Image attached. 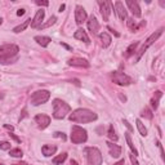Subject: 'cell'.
Masks as SVG:
<instances>
[{
  "mask_svg": "<svg viewBox=\"0 0 165 165\" xmlns=\"http://www.w3.org/2000/svg\"><path fill=\"white\" fill-rule=\"evenodd\" d=\"M97 114L88 108H78L68 115V120L76 124H88L97 120Z\"/></svg>",
  "mask_w": 165,
  "mask_h": 165,
  "instance_id": "6da1fadb",
  "label": "cell"
},
{
  "mask_svg": "<svg viewBox=\"0 0 165 165\" xmlns=\"http://www.w3.org/2000/svg\"><path fill=\"white\" fill-rule=\"evenodd\" d=\"M70 111H71L70 105L62 99L56 98L53 101V117L54 119H64L70 114Z\"/></svg>",
  "mask_w": 165,
  "mask_h": 165,
  "instance_id": "7a4b0ae2",
  "label": "cell"
},
{
  "mask_svg": "<svg viewBox=\"0 0 165 165\" xmlns=\"http://www.w3.org/2000/svg\"><path fill=\"white\" fill-rule=\"evenodd\" d=\"M84 155L86 157L88 165H102V163H103L102 154L97 147H85Z\"/></svg>",
  "mask_w": 165,
  "mask_h": 165,
  "instance_id": "3957f363",
  "label": "cell"
},
{
  "mask_svg": "<svg viewBox=\"0 0 165 165\" xmlns=\"http://www.w3.org/2000/svg\"><path fill=\"white\" fill-rule=\"evenodd\" d=\"M71 142L75 145H80V143H85L88 139V133L84 128H81L79 125H74L71 128V135H70Z\"/></svg>",
  "mask_w": 165,
  "mask_h": 165,
  "instance_id": "277c9868",
  "label": "cell"
},
{
  "mask_svg": "<svg viewBox=\"0 0 165 165\" xmlns=\"http://www.w3.org/2000/svg\"><path fill=\"white\" fill-rule=\"evenodd\" d=\"M163 31H164V28L161 27L160 30H157V31H155L154 34H151V35H150V38H148V39H147V40L145 41V44L142 45V48H141V49L137 52V57H135V61L138 62V61L141 60V57H142V56L145 54V53H146V50L148 49L150 46H151L152 44H154L155 41H156V40H157V39H159V38H160L161 35H163Z\"/></svg>",
  "mask_w": 165,
  "mask_h": 165,
  "instance_id": "5b68a950",
  "label": "cell"
},
{
  "mask_svg": "<svg viewBox=\"0 0 165 165\" xmlns=\"http://www.w3.org/2000/svg\"><path fill=\"white\" fill-rule=\"evenodd\" d=\"M50 98V93L45 89L36 90L35 93L31 94V105L34 106H39V105H44L49 101Z\"/></svg>",
  "mask_w": 165,
  "mask_h": 165,
  "instance_id": "8992f818",
  "label": "cell"
},
{
  "mask_svg": "<svg viewBox=\"0 0 165 165\" xmlns=\"http://www.w3.org/2000/svg\"><path fill=\"white\" fill-rule=\"evenodd\" d=\"M20 48L14 44H4L0 45V58H12L18 54Z\"/></svg>",
  "mask_w": 165,
  "mask_h": 165,
  "instance_id": "52a82bcc",
  "label": "cell"
},
{
  "mask_svg": "<svg viewBox=\"0 0 165 165\" xmlns=\"http://www.w3.org/2000/svg\"><path fill=\"white\" fill-rule=\"evenodd\" d=\"M112 80H114V82H116L117 85H123V86L130 85L133 82V79L130 78V76H128L127 74H124L121 71H115L112 74Z\"/></svg>",
  "mask_w": 165,
  "mask_h": 165,
  "instance_id": "ba28073f",
  "label": "cell"
},
{
  "mask_svg": "<svg viewBox=\"0 0 165 165\" xmlns=\"http://www.w3.org/2000/svg\"><path fill=\"white\" fill-rule=\"evenodd\" d=\"M34 120H35V124L38 125L39 129H45V128H48L49 127V124H50V117L48 115H45V114H39L34 117Z\"/></svg>",
  "mask_w": 165,
  "mask_h": 165,
  "instance_id": "9c48e42d",
  "label": "cell"
},
{
  "mask_svg": "<svg viewBox=\"0 0 165 165\" xmlns=\"http://www.w3.org/2000/svg\"><path fill=\"white\" fill-rule=\"evenodd\" d=\"M98 5H99V8H101V14L103 17V21L107 22L108 18H110V13H111V8H112V3H111V2H102V0H99Z\"/></svg>",
  "mask_w": 165,
  "mask_h": 165,
  "instance_id": "30bf717a",
  "label": "cell"
},
{
  "mask_svg": "<svg viewBox=\"0 0 165 165\" xmlns=\"http://www.w3.org/2000/svg\"><path fill=\"white\" fill-rule=\"evenodd\" d=\"M86 18H88V16H86V10L84 9V7L76 5V8H75V21H76V23L80 26L86 21Z\"/></svg>",
  "mask_w": 165,
  "mask_h": 165,
  "instance_id": "8fae6325",
  "label": "cell"
},
{
  "mask_svg": "<svg viewBox=\"0 0 165 165\" xmlns=\"http://www.w3.org/2000/svg\"><path fill=\"white\" fill-rule=\"evenodd\" d=\"M67 64L68 66H74V67H85V68H88L90 66V63L86 60H84V58H79V57L70 58V60L67 61Z\"/></svg>",
  "mask_w": 165,
  "mask_h": 165,
  "instance_id": "7c38bea8",
  "label": "cell"
},
{
  "mask_svg": "<svg viewBox=\"0 0 165 165\" xmlns=\"http://www.w3.org/2000/svg\"><path fill=\"white\" fill-rule=\"evenodd\" d=\"M44 17H45V10L43 9H39L36 12V14H35L34 20L31 21V27L32 28H38L43 25V21H44Z\"/></svg>",
  "mask_w": 165,
  "mask_h": 165,
  "instance_id": "4fadbf2b",
  "label": "cell"
},
{
  "mask_svg": "<svg viewBox=\"0 0 165 165\" xmlns=\"http://www.w3.org/2000/svg\"><path fill=\"white\" fill-rule=\"evenodd\" d=\"M127 7L129 8V10L132 12V14L134 17H137V18H139L141 16H142V12H141V8H139V4L137 2H133V0H127L125 2Z\"/></svg>",
  "mask_w": 165,
  "mask_h": 165,
  "instance_id": "5bb4252c",
  "label": "cell"
},
{
  "mask_svg": "<svg viewBox=\"0 0 165 165\" xmlns=\"http://www.w3.org/2000/svg\"><path fill=\"white\" fill-rule=\"evenodd\" d=\"M86 25H88V30H89L93 35H96L99 31V23L97 21V18L94 16H90L86 21Z\"/></svg>",
  "mask_w": 165,
  "mask_h": 165,
  "instance_id": "9a60e30c",
  "label": "cell"
},
{
  "mask_svg": "<svg viewBox=\"0 0 165 165\" xmlns=\"http://www.w3.org/2000/svg\"><path fill=\"white\" fill-rule=\"evenodd\" d=\"M115 12L120 21H127V9L124 8V4L121 2L115 3Z\"/></svg>",
  "mask_w": 165,
  "mask_h": 165,
  "instance_id": "2e32d148",
  "label": "cell"
},
{
  "mask_svg": "<svg viewBox=\"0 0 165 165\" xmlns=\"http://www.w3.org/2000/svg\"><path fill=\"white\" fill-rule=\"evenodd\" d=\"M107 146H108V150H110V155L112 157H120L121 155V147L116 143H112V142H107Z\"/></svg>",
  "mask_w": 165,
  "mask_h": 165,
  "instance_id": "e0dca14e",
  "label": "cell"
},
{
  "mask_svg": "<svg viewBox=\"0 0 165 165\" xmlns=\"http://www.w3.org/2000/svg\"><path fill=\"white\" fill-rule=\"evenodd\" d=\"M74 38L78 39V40L84 41V43H86V44L90 43V39H89V36H88V34H86V31L84 30V28H79V30H76L75 34H74Z\"/></svg>",
  "mask_w": 165,
  "mask_h": 165,
  "instance_id": "ac0fdd59",
  "label": "cell"
},
{
  "mask_svg": "<svg viewBox=\"0 0 165 165\" xmlns=\"http://www.w3.org/2000/svg\"><path fill=\"white\" fill-rule=\"evenodd\" d=\"M57 151V146L54 145H44L43 147H41V152H43V155L45 157H49L52 155H54Z\"/></svg>",
  "mask_w": 165,
  "mask_h": 165,
  "instance_id": "d6986e66",
  "label": "cell"
},
{
  "mask_svg": "<svg viewBox=\"0 0 165 165\" xmlns=\"http://www.w3.org/2000/svg\"><path fill=\"white\" fill-rule=\"evenodd\" d=\"M127 25H128V27L130 28L133 32H135V31H138V28H139V27L146 26V21L141 22V25H137V22L134 21V18H127Z\"/></svg>",
  "mask_w": 165,
  "mask_h": 165,
  "instance_id": "ffe728a7",
  "label": "cell"
},
{
  "mask_svg": "<svg viewBox=\"0 0 165 165\" xmlns=\"http://www.w3.org/2000/svg\"><path fill=\"white\" fill-rule=\"evenodd\" d=\"M35 39V41L39 44V45H41L43 48H46V46L49 45V43L52 41V39L49 38V36H40V35H38V36H35L34 38Z\"/></svg>",
  "mask_w": 165,
  "mask_h": 165,
  "instance_id": "44dd1931",
  "label": "cell"
},
{
  "mask_svg": "<svg viewBox=\"0 0 165 165\" xmlns=\"http://www.w3.org/2000/svg\"><path fill=\"white\" fill-rule=\"evenodd\" d=\"M99 40H101V44H102L103 48H107V46L111 44V41H112V39H111V36L107 32H102L101 35H99Z\"/></svg>",
  "mask_w": 165,
  "mask_h": 165,
  "instance_id": "7402d4cb",
  "label": "cell"
},
{
  "mask_svg": "<svg viewBox=\"0 0 165 165\" xmlns=\"http://www.w3.org/2000/svg\"><path fill=\"white\" fill-rule=\"evenodd\" d=\"M124 134H125V139H127V143H128V146H129V148L132 150V152H133V155H134V156H137V155H138V151H137V148H135L134 145H133V141H132V137H130V133L127 132V133H124Z\"/></svg>",
  "mask_w": 165,
  "mask_h": 165,
  "instance_id": "603a6c76",
  "label": "cell"
},
{
  "mask_svg": "<svg viewBox=\"0 0 165 165\" xmlns=\"http://www.w3.org/2000/svg\"><path fill=\"white\" fill-rule=\"evenodd\" d=\"M138 45H139V41H135V43H132L130 45L128 46V49L125 52V57L129 58L130 56H133L135 52H137V48H138Z\"/></svg>",
  "mask_w": 165,
  "mask_h": 165,
  "instance_id": "cb8c5ba5",
  "label": "cell"
},
{
  "mask_svg": "<svg viewBox=\"0 0 165 165\" xmlns=\"http://www.w3.org/2000/svg\"><path fill=\"white\" fill-rule=\"evenodd\" d=\"M161 97H163V92L157 90V92L155 93V98L151 99V106H152V108H154V110H157V107H159V101H160Z\"/></svg>",
  "mask_w": 165,
  "mask_h": 165,
  "instance_id": "d4e9b609",
  "label": "cell"
},
{
  "mask_svg": "<svg viewBox=\"0 0 165 165\" xmlns=\"http://www.w3.org/2000/svg\"><path fill=\"white\" fill-rule=\"evenodd\" d=\"M31 22V18H27L25 22H22L21 25H18L17 27H14L13 28V32H16V34H20V32H22V31H25L26 30V27L28 26V23Z\"/></svg>",
  "mask_w": 165,
  "mask_h": 165,
  "instance_id": "484cf974",
  "label": "cell"
},
{
  "mask_svg": "<svg viewBox=\"0 0 165 165\" xmlns=\"http://www.w3.org/2000/svg\"><path fill=\"white\" fill-rule=\"evenodd\" d=\"M66 159H67V154L66 152H63V154L58 155V156H56L54 159H53V164L54 165H61V164H63L64 161H66Z\"/></svg>",
  "mask_w": 165,
  "mask_h": 165,
  "instance_id": "4316f807",
  "label": "cell"
},
{
  "mask_svg": "<svg viewBox=\"0 0 165 165\" xmlns=\"http://www.w3.org/2000/svg\"><path fill=\"white\" fill-rule=\"evenodd\" d=\"M135 124H137V129H138L139 134L142 135V137H146V135H147V129H146V127L142 124V121H141L139 119H137V120H135Z\"/></svg>",
  "mask_w": 165,
  "mask_h": 165,
  "instance_id": "83f0119b",
  "label": "cell"
},
{
  "mask_svg": "<svg viewBox=\"0 0 165 165\" xmlns=\"http://www.w3.org/2000/svg\"><path fill=\"white\" fill-rule=\"evenodd\" d=\"M56 21H57V17H56V16H52L50 18H49L48 21H46L45 23H43V25H41L39 28H40V30H43V28H48V27H50V26L54 25Z\"/></svg>",
  "mask_w": 165,
  "mask_h": 165,
  "instance_id": "f1b7e54d",
  "label": "cell"
},
{
  "mask_svg": "<svg viewBox=\"0 0 165 165\" xmlns=\"http://www.w3.org/2000/svg\"><path fill=\"white\" fill-rule=\"evenodd\" d=\"M107 135H108V138L111 141H114V142H116L117 141V135L115 133V129H114V125H110L108 127V132H107Z\"/></svg>",
  "mask_w": 165,
  "mask_h": 165,
  "instance_id": "f546056e",
  "label": "cell"
},
{
  "mask_svg": "<svg viewBox=\"0 0 165 165\" xmlns=\"http://www.w3.org/2000/svg\"><path fill=\"white\" fill-rule=\"evenodd\" d=\"M18 60V56L16 57H12V58H0V64H9V63H13Z\"/></svg>",
  "mask_w": 165,
  "mask_h": 165,
  "instance_id": "4dcf8cb0",
  "label": "cell"
},
{
  "mask_svg": "<svg viewBox=\"0 0 165 165\" xmlns=\"http://www.w3.org/2000/svg\"><path fill=\"white\" fill-rule=\"evenodd\" d=\"M9 155L12 156V157H22V151H21V148H10L9 150Z\"/></svg>",
  "mask_w": 165,
  "mask_h": 165,
  "instance_id": "1f68e13d",
  "label": "cell"
},
{
  "mask_svg": "<svg viewBox=\"0 0 165 165\" xmlns=\"http://www.w3.org/2000/svg\"><path fill=\"white\" fill-rule=\"evenodd\" d=\"M142 116H145V117H147V119H152V111L148 108V107H145V110L142 111Z\"/></svg>",
  "mask_w": 165,
  "mask_h": 165,
  "instance_id": "d6a6232c",
  "label": "cell"
},
{
  "mask_svg": "<svg viewBox=\"0 0 165 165\" xmlns=\"http://www.w3.org/2000/svg\"><path fill=\"white\" fill-rule=\"evenodd\" d=\"M10 147H12V145L9 143V142H0V150H3V151H8V150H10Z\"/></svg>",
  "mask_w": 165,
  "mask_h": 165,
  "instance_id": "836d02e7",
  "label": "cell"
},
{
  "mask_svg": "<svg viewBox=\"0 0 165 165\" xmlns=\"http://www.w3.org/2000/svg\"><path fill=\"white\" fill-rule=\"evenodd\" d=\"M53 135H54L56 138H60V139H62V141H66V134L62 133V132H56Z\"/></svg>",
  "mask_w": 165,
  "mask_h": 165,
  "instance_id": "e575fe53",
  "label": "cell"
},
{
  "mask_svg": "<svg viewBox=\"0 0 165 165\" xmlns=\"http://www.w3.org/2000/svg\"><path fill=\"white\" fill-rule=\"evenodd\" d=\"M130 161H132V165H139V163H138V160H137V157H135L133 154L130 155Z\"/></svg>",
  "mask_w": 165,
  "mask_h": 165,
  "instance_id": "d590c367",
  "label": "cell"
},
{
  "mask_svg": "<svg viewBox=\"0 0 165 165\" xmlns=\"http://www.w3.org/2000/svg\"><path fill=\"white\" fill-rule=\"evenodd\" d=\"M36 4L40 5V7H48L49 2H41V0H36Z\"/></svg>",
  "mask_w": 165,
  "mask_h": 165,
  "instance_id": "8d00e7d4",
  "label": "cell"
},
{
  "mask_svg": "<svg viewBox=\"0 0 165 165\" xmlns=\"http://www.w3.org/2000/svg\"><path fill=\"white\" fill-rule=\"evenodd\" d=\"M123 123L125 124V127L129 129V132H133V127L130 125V124H129V121H128V120H123Z\"/></svg>",
  "mask_w": 165,
  "mask_h": 165,
  "instance_id": "74e56055",
  "label": "cell"
},
{
  "mask_svg": "<svg viewBox=\"0 0 165 165\" xmlns=\"http://www.w3.org/2000/svg\"><path fill=\"white\" fill-rule=\"evenodd\" d=\"M9 135H10V137H12V138H13V139L16 141V142H17V143H21V139H20L18 137H17V135H16V134H13V133H9Z\"/></svg>",
  "mask_w": 165,
  "mask_h": 165,
  "instance_id": "f35d334b",
  "label": "cell"
},
{
  "mask_svg": "<svg viewBox=\"0 0 165 165\" xmlns=\"http://www.w3.org/2000/svg\"><path fill=\"white\" fill-rule=\"evenodd\" d=\"M26 116H27V108H23V111H22V115H21V117H20V121L25 119Z\"/></svg>",
  "mask_w": 165,
  "mask_h": 165,
  "instance_id": "ab89813d",
  "label": "cell"
},
{
  "mask_svg": "<svg viewBox=\"0 0 165 165\" xmlns=\"http://www.w3.org/2000/svg\"><path fill=\"white\" fill-rule=\"evenodd\" d=\"M107 28H108V30H110L111 32H112V34L115 35V36H116V38H119V36H120V34H119V32H116V31L114 30V28H112V27H107Z\"/></svg>",
  "mask_w": 165,
  "mask_h": 165,
  "instance_id": "60d3db41",
  "label": "cell"
},
{
  "mask_svg": "<svg viewBox=\"0 0 165 165\" xmlns=\"http://www.w3.org/2000/svg\"><path fill=\"white\" fill-rule=\"evenodd\" d=\"M25 14V9H18L17 10V16H23Z\"/></svg>",
  "mask_w": 165,
  "mask_h": 165,
  "instance_id": "b9f144b4",
  "label": "cell"
},
{
  "mask_svg": "<svg viewBox=\"0 0 165 165\" xmlns=\"http://www.w3.org/2000/svg\"><path fill=\"white\" fill-rule=\"evenodd\" d=\"M4 128H5V129H8V130H10V132H12V130H14V128L12 127V125H8V124H5Z\"/></svg>",
  "mask_w": 165,
  "mask_h": 165,
  "instance_id": "7bdbcfd3",
  "label": "cell"
},
{
  "mask_svg": "<svg viewBox=\"0 0 165 165\" xmlns=\"http://www.w3.org/2000/svg\"><path fill=\"white\" fill-rule=\"evenodd\" d=\"M61 45H62V46H64V48H66V49H68V50H72V48H71V46H68L67 44H64V43H61Z\"/></svg>",
  "mask_w": 165,
  "mask_h": 165,
  "instance_id": "ee69618b",
  "label": "cell"
},
{
  "mask_svg": "<svg viewBox=\"0 0 165 165\" xmlns=\"http://www.w3.org/2000/svg\"><path fill=\"white\" fill-rule=\"evenodd\" d=\"M114 165H124V160H123V159H121L120 161H117V163H116V164H114Z\"/></svg>",
  "mask_w": 165,
  "mask_h": 165,
  "instance_id": "f6af8a7d",
  "label": "cell"
},
{
  "mask_svg": "<svg viewBox=\"0 0 165 165\" xmlns=\"http://www.w3.org/2000/svg\"><path fill=\"white\" fill-rule=\"evenodd\" d=\"M64 8H66V5H64V4H62L61 7H60V12H63V10H64Z\"/></svg>",
  "mask_w": 165,
  "mask_h": 165,
  "instance_id": "bcb514c9",
  "label": "cell"
},
{
  "mask_svg": "<svg viewBox=\"0 0 165 165\" xmlns=\"http://www.w3.org/2000/svg\"><path fill=\"white\" fill-rule=\"evenodd\" d=\"M74 82H75V84L78 85V86H80V82H79V80H76V79H75V80H74Z\"/></svg>",
  "mask_w": 165,
  "mask_h": 165,
  "instance_id": "7dc6e473",
  "label": "cell"
},
{
  "mask_svg": "<svg viewBox=\"0 0 165 165\" xmlns=\"http://www.w3.org/2000/svg\"><path fill=\"white\" fill-rule=\"evenodd\" d=\"M71 165H79V164H78V163H76L75 160H71Z\"/></svg>",
  "mask_w": 165,
  "mask_h": 165,
  "instance_id": "c3c4849f",
  "label": "cell"
},
{
  "mask_svg": "<svg viewBox=\"0 0 165 165\" xmlns=\"http://www.w3.org/2000/svg\"><path fill=\"white\" fill-rule=\"evenodd\" d=\"M14 165H27L26 163H20V164H14Z\"/></svg>",
  "mask_w": 165,
  "mask_h": 165,
  "instance_id": "681fc988",
  "label": "cell"
},
{
  "mask_svg": "<svg viewBox=\"0 0 165 165\" xmlns=\"http://www.w3.org/2000/svg\"><path fill=\"white\" fill-rule=\"evenodd\" d=\"M2 23H3V20H2V18H0V25H2Z\"/></svg>",
  "mask_w": 165,
  "mask_h": 165,
  "instance_id": "f907efd6",
  "label": "cell"
},
{
  "mask_svg": "<svg viewBox=\"0 0 165 165\" xmlns=\"http://www.w3.org/2000/svg\"><path fill=\"white\" fill-rule=\"evenodd\" d=\"M3 97H4V96H3V94H0V98H3Z\"/></svg>",
  "mask_w": 165,
  "mask_h": 165,
  "instance_id": "816d5d0a",
  "label": "cell"
},
{
  "mask_svg": "<svg viewBox=\"0 0 165 165\" xmlns=\"http://www.w3.org/2000/svg\"><path fill=\"white\" fill-rule=\"evenodd\" d=\"M0 165H3V164H2V163H0Z\"/></svg>",
  "mask_w": 165,
  "mask_h": 165,
  "instance_id": "f5cc1de1",
  "label": "cell"
}]
</instances>
